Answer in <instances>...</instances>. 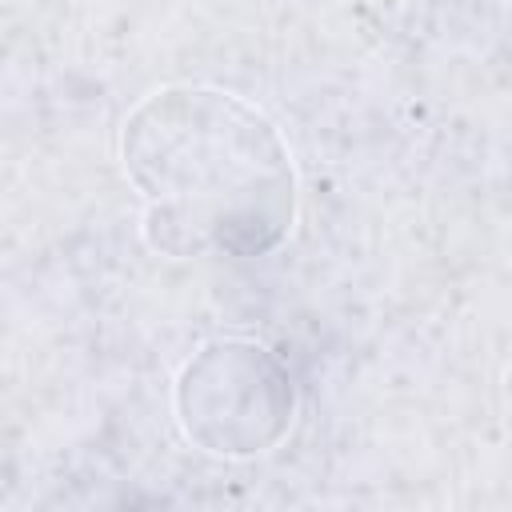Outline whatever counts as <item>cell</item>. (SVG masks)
<instances>
[{
  "instance_id": "obj_1",
  "label": "cell",
  "mask_w": 512,
  "mask_h": 512,
  "mask_svg": "<svg viewBox=\"0 0 512 512\" xmlns=\"http://www.w3.org/2000/svg\"><path fill=\"white\" fill-rule=\"evenodd\" d=\"M120 160L160 256H268L296 224L300 180L280 128L216 84L144 96L120 128Z\"/></svg>"
},
{
  "instance_id": "obj_2",
  "label": "cell",
  "mask_w": 512,
  "mask_h": 512,
  "mask_svg": "<svg viewBox=\"0 0 512 512\" xmlns=\"http://www.w3.org/2000/svg\"><path fill=\"white\" fill-rule=\"evenodd\" d=\"M172 408L180 432L228 460L272 452L296 412V388L288 368L256 340H212L176 376Z\"/></svg>"
},
{
  "instance_id": "obj_3",
  "label": "cell",
  "mask_w": 512,
  "mask_h": 512,
  "mask_svg": "<svg viewBox=\"0 0 512 512\" xmlns=\"http://www.w3.org/2000/svg\"><path fill=\"white\" fill-rule=\"evenodd\" d=\"M508 400H512V372H508Z\"/></svg>"
}]
</instances>
